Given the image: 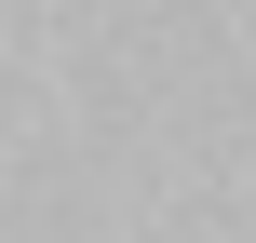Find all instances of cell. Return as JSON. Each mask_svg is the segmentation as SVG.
Returning a JSON list of instances; mask_svg holds the SVG:
<instances>
[]
</instances>
